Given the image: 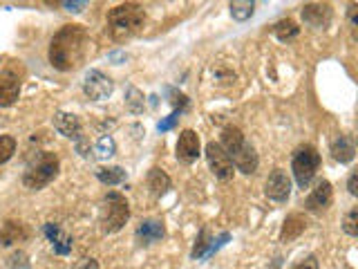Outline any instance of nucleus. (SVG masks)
I'll list each match as a JSON object with an SVG mask.
<instances>
[{
  "label": "nucleus",
  "instance_id": "nucleus-1",
  "mask_svg": "<svg viewBox=\"0 0 358 269\" xmlns=\"http://www.w3.org/2000/svg\"><path fill=\"white\" fill-rule=\"evenodd\" d=\"M90 48V36L81 25H65L50 41V63L54 70L70 72L83 63Z\"/></svg>",
  "mask_w": 358,
  "mask_h": 269
},
{
  "label": "nucleus",
  "instance_id": "nucleus-2",
  "mask_svg": "<svg viewBox=\"0 0 358 269\" xmlns=\"http://www.w3.org/2000/svg\"><path fill=\"white\" fill-rule=\"evenodd\" d=\"M222 149L227 151V155L231 157L233 166L238 168V171H242L244 175H251L257 171V164H260V160H257V153L255 149L244 139V134L240 128L235 126H227L222 130Z\"/></svg>",
  "mask_w": 358,
  "mask_h": 269
},
{
  "label": "nucleus",
  "instance_id": "nucleus-3",
  "mask_svg": "<svg viewBox=\"0 0 358 269\" xmlns=\"http://www.w3.org/2000/svg\"><path fill=\"white\" fill-rule=\"evenodd\" d=\"M145 25V14L137 3H121L110 9L108 14V29L112 39L126 41L134 34H139Z\"/></svg>",
  "mask_w": 358,
  "mask_h": 269
},
{
  "label": "nucleus",
  "instance_id": "nucleus-4",
  "mask_svg": "<svg viewBox=\"0 0 358 269\" xmlns=\"http://www.w3.org/2000/svg\"><path fill=\"white\" fill-rule=\"evenodd\" d=\"M130 220V205L117 191H110L101 205V229L106 233H117Z\"/></svg>",
  "mask_w": 358,
  "mask_h": 269
},
{
  "label": "nucleus",
  "instance_id": "nucleus-5",
  "mask_svg": "<svg viewBox=\"0 0 358 269\" xmlns=\"http://www.w3.org/2000/svg\"><path fill=\"white\" fill-rule=\"evenodd\" d=\"M56 175H59V157L54 153H41L38 160L27 166L25 175H22V184L31 191H41L43 186H48Z\"/></svg>",
  "mask_w": 358,
  "mask_h": 269
},
{
  "label": "nucleus",
  "instance_id": "nucleus-6",
  "mask_svg": "<svg viewBox=\"0 0 358 269\" xmlns=\"http://www.w3.org/2000/svg\"><path fill=\"white\" fill-rule=\"evenodd\" d=\"M320 168V153L313 146H300L291 160V171L300 188H307Z\"/></svg>",
  "mask_w": 358,
  "mask_h": 269
},
{
  "label": "nucleus",
  "instance_id": "nucleus-7",
  "mask_svg": "<svg viewBox=\"0 0 358 269\" xmlns=\"http://www.w3.org/2000/svg\"><path fill=\"white\" fill-rule=\"evenodd\" d=\"M206 160H208V166L213 175H215L217 179H231L233 177V162L231 157L227 155V151L222 149L220 142H210L206 146Z\"/></svg>",
  "mask_w": 358,
  "mask_h": 269
},
{
  "label": "nucleus",
  "instance_id": "nucleus-8",
  "mask_svg": "<svg viewBox=\"0 0 358 269\" xmlns=\"http://www.w3.org/2000/svg\"><path fill=\"white\" fill-rule=\"evenodd\" d=\"M112 90H115V83H112V78L106 76L103 72L99 70H90L83 78V92L85 97H90L92 101H103L112 95Z\"/></svg>",
  "mask_w": 358,
  "mask_h": 269
},
{
  "label": "nucleus",
  "instance_id": "nucleus-9",
  "mask_svg": "<svg viewBox=\"0 0 358 269\" xmlns=\"http://www.w3.org/2000/svg\"><path fill=\"white\" fill-rule=\"evenodd\" d=\"M264 193H266V198H271L275 202H285L289 198V193H291V179H289V175L282 171V168H275V171L266 177Z\"/></svg>",
  "mask_w": 358,
  "mask_h": 269
},
{
  "label": "nucleus",
  "instance_id": "nucleus-10",
  "mask_svg": "<svg viewBox=\"0 0 358 269\" xmlns=\"http://www.w3.org/2000/svg\"><path fill=\"white\" fill-rule=\"evenodd\" d=\"M199 137L195 130H182L179 132V139H177V160L184 162V164H193L197 157H199Z\"/></svg>",
  "mask_w": 358,
  "mask_h": 269
},
{
  "label": "nucleus",
  "instance_id": "nucleus-11",
  "mask_svg": "<svg viewBox=\"0 0 358 269\" xmlns=\"http://www.w3.org/2000/svg\"><path fill=\"white\" fill-rule=\"evenodd\" d=\"M331 198H334L331 184L327 182V179H320V182L316 184V188H313L311 193H309L305 207L311 213H320V211H324V209L331 205Z\"/></svg>",
  "mask_w": 358,
  "mask_h": 269
},
{
  "label": "nucleus",
  "instance_id": "nucleus-12",
  "mask_svg": "<svg viewBox=\"0 0 358 269\" xmlns=\"http://www.w3.org/2000/svg\"><path fill=\"white\" fill-rule=\"evenodd\" d=\"M18 95H20V78L16 76V72L3 70L0 72V106L16 104Z\"/></svg>",
  "mask_w": 358,
  "mask_h": 269
},
{
  "label": "nucleus",
  "instance_id": "nucleus-13",
  "mask_svg": "<svg viewBox=\"0 0 358 269\" xmlns=\"http://www.w3.org/2000/svg\"><path fill=\"white\" fill-rule=\"evenodd\" d=\"M166 235V229H164V222L162 220H143L139 227H137V242L141 247H150L155 242H159Z\"/></svg>",
  "mask_w": 358,
  "mask_h": 269
},
{
  "label": "nucleus",
  "instance_id": "nucleus-14",
  "mask_svg": "<svg viewBox=\"0 0 358 269\" xmlns=\"http://www.w3.org/2000/svg\"><path fill=\"white\" fill-rule=\"evenodd\" d=\"M54 128L59 130L61 134H65V137L81 142V130H83L81 119H78L76 115H72V112H56V115H54Z\"/></svg>",
  "mask_w": 358,
  "mask_h": 269
},
{
  "label": "nucleus",
  "instance_id": "nucleus-15",
  "mask_svg": "<svg viewBox=\"0 0 358 269\" xmlns=\"http://www.w3.org/2000/svg\"><path fill=\"white\" fill-rule=\"evenodd\" d=\"M302 20H305L307 25L320 29L324 25H329V20H331V7L329 5H322V3H311L307 7H302Z\"/></svg>",
  "mask_w": 358,
  "mask_h": 269
},
{
  "label": "nucleus",
  "instance_id": "nucleus-16",
  "mask_svg": "<svg viewBox=\"0 0 358 269\" xmlns=\"http://www.w3.org/2000/svg\"><path fill=\"white\" fill-rule=\"evenodd\" d=\"M356 155V144L350 134H338L334 142H331V157L336 162L341 164H350Z\"/></svg>",
  "mask_w": 358,
  "mask_h": 269
},
{
  "label": "nucleus",
  "instance_id": "nucleus-17",
  "mask_svg": "<svg viewBox=\"0 0 358 269\" xmlns=\"http://www.w3.org/2000/svg\"><path fill=\"white\" fill-rule=\"evenodd\" d=\"M307 229V220L300 216V213H291V216H287L285 224H282V231H280V240L282 242H291L300 238L302 233H305Z\"/></svg>",
  "mask_w": 358,
  "mask_h": 269
},
{
  "label": "nucleus",
  "instance_id": "nucleus-18",
  "mask_svg": "<svg viewBox=\"0 0 358 269\" xmlns=\"http://www.w3.org/2000/svg\"><path fill=\"white\" fill-rule=\"evenodd\" d=\"M27 238V229L22 222H16V220H7L3 224V229H0V244L3 247H11L20 240Z\"/></svg>",
  "mask_w": 358,
  "mask_h": 269
},
{
  "label": "nucleus",
  "instance_id": "nucleus-19",
  "mask_svg": "<svg viewBox=\"0 0 358 269\" xmlns=\"http://www.w3.org/2000/svg\"><path fill=\"white\" fill-rule=\"evenodd\" d=\"M45 235L50 238V242H52V247H54V251H56V254L65 256V254H70V251H72V238H70L67 233H63L59 227H56L54 222L45 224Z\"/></svg>",
  "mask_w": 358,
  "mask_h": 269
},
{
  "label": "nucleus",
  "instance_id": "nucleus-20",
  "mask_svg": "<svg viewBox=\"0 0 358 269\" xmlns=\"http://www.w3.org/2000/svg\"><path fill=\"white\" fill-rule=\"evenodd\" d=\"M96 177H99V182L101 184H106V186H117L121 182H126L128 179V173L123 171L121 166H103V168H99L96 171Z\"/></svg>",
  "mask_w": 358,
  "mask_h": 269
},
{
  "label": "nucleus",
  "instance_id": "nucleus-21",
  "mask_svg": "<svg viewBox=\"0 0 358 269\" xmlns=\"http://www.w3.org/2000/svg\"><path fill=\"white\" fill-rule=\"evenodd\" d=\"M148 188L155 195H164L168 188H171V177H168L162 168H152L148 173Z\"/></svg>",
  "mask_w": 358,
  "mask_h": 269
},
{
  "label": "nucleus",
  "instance_id": "nucleus-22",
  "mask_svg": "<svg viewBox=\"0 0 358 269\" xmlns=\"http://www.w3.org/2000/svg\"><path fill=\"white\" fill-rule=\"evenodd\" d=\"M255 11V0H231V16L235 20H249Z\"/></svg>",
  "mask_w": 358,
  "mask_h": 269
},
{
  "label": "nucleus",
  "instance_id": "nucleus-23",
  "mask_svg": "<svg viewBox=\"0 0 358 269\" xmlns=\"http://www.w3.org/2000/svg\"><path fill=\"white\" fill-rule=\"evenodd\" d=\"M298 32L300 27L296 25V20H291V18H285V20H278L275 25H273V34L280 39V41H291V39H296L298 36Z\"/></svg>",
  "mask_w": 358,
  "mask_h": 269
},
{
  "label": "nucleus",
  "instance_id": "nucleus-24",
  "mask_svg": "<svg viewBox=\"0 0 358 269\" xmlns=\"http://www.w3.org/2000/svg\"><path fill=\"white\" fill-rule=\"evenodd\" d=\"M14 153H16V139L11 134H0V166L9 162Z\"/></svg>",
  "mask_w": 358,
  "mask_h": 269
},
{
  "label": "nucleus",
  "instance_id": "nucleus-25",
  "mask_svg": "<svg viewBox=\"0 0 358 269\" xmlns=\"http://www.w3.org/2000/svg\"><path fill=\"white\" fill-rule=\"evenodd\" d=\"M94 153H96L99 160H108V157L115 155V139L108 137V134H106V137H101V139L96 142Z\"/></svg>",
  "mask_w": 358,
  "mask_h": 269
},
{
  "label": "nucleus",
  "instance_id": "nucleus-26",
  "mask_svg": "<svg viewBox=\"0 0 358 269\" xmlns=\"http://www.w3.org/2000/svg\"><path fill=\"white\" fill-rule=\"evenodd\" d=\"M343 229L347 235H358V207L347 211V216L343 220Z\"/></svg>",
  "mask_w": 358,
  "mask_h": 269
},
{
  "label": "nucleus",
  "instance_id": "nucleus-27",
  "mask_svg": "<svg viewBox=\"0 0 358 269\" xmlns=\"http://www.w3.org/2000/svg\"><path fill=\"white\" fill-rule=\"evenodd\" d=\"M90 0H56V7H63L70 14H81V11L87 7Z\"/></svg>",
  "mask_w": 358,
  "mask_h": 269
},
{
  "label": "nucleus",
  "instance_id": "nucleus-28",
  "mask_svg": "<svg viewBox=\"0 0 358 269\" xmlns=\"http://www.w3.org/2000/svg\"><path fill=\"white\" fill-rule=\"evenodd\" d=\"M291 269H320V265L316 261V256H305V258H300L298 263H294Z\"/></svg>",
  "mask_w": 358,
  "mask_h": 269
},
{
  "label": "nucleus",
  "instance_id": "nucleus-29",
  "mask_svg": "<svg viewBox=\"0 0 358 269\" xmlns=\"http://www.w3.org/2000/svg\"><path fill=\"white\" fill-rule=\"evenodd\" d=\"M179 112H182V110H175L173 115H168V117H166L164 121H159V126H157V128H159L162 132L171 130V128L175 126V123H177V119H179Z\"/></svg>",
  "mask_w": 358,
  "mask_h": 269
},
{
  "label": "nucleus",
  "instance_id": "nucleus-30",
  "mask_svg": "<svg viewBox=\"0 0 358 269\" xmlns=\"http://www.w3.org/2000/svg\"><path fill=\"white\" fill-rule=\"evenodd\" d=\"M72 269H99V263L94 258H83V261H78Z\"/></svg>",
  "mask_w": 358,
  "mask_h": 269
},
{
  "label": "nucleus",
  "instance_id": "nucleus-31",
  "mask_svg": "<svg viewBox=\"0 0 358 269\" xmlns=\"http://www.w3.org/2000/svg\"><path fill=\"white\" fill-rule=\"evenodd\" d=\"M347 188H350V193H352V195L358 193V188H356V171L350 173V179H347Z\"/></svg>",
  "mask_w": 358,
  "mask_h": 269
}]
</instances>
